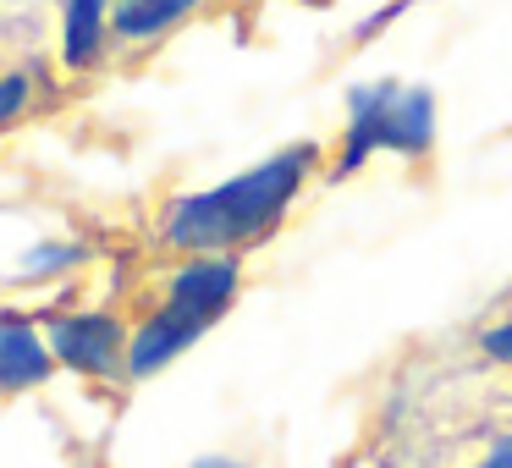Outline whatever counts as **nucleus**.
<instances>
[{
	"mask_svg": "<svg viewBox=\"0 0 512 468\" xmlns=\"http://www.w3.org/2000/svg\"><path fill=\"white\" fill-rule=\"evenodd\" d=\"M193 468H248V463H237V457H199Z\"/></svg>",
	"mask_w": 512,
	"mask_h": 468,
	"instance_id": "f8f14e48",
	"label": "nucleus"
},
{
	"mask_svg": "<svg viewBox=\"0 0 512 468\" xmlns=\"http://www.w3.org/2000/svg\"><path fill=\"white\" fill-rule=\"evenodd\" d=\"M314 155H320L314 144H292L281 155L248 166L243 177L221 182V188L188 193V199H177L166 210L160 237L171 248H188V254H232L237 243H254L303 193V182L314 171Z\"/></svg>",
	"mask_w": 512,
	"mask_h": 468,
	"instance_id": "f257e3e1",
	"label": "nucleus"
},
{
	"mask_svg": "<svg viewBox=\"0 0 512 468\" xmlns=\"http://www.w3.org/2000/svg\"><path fill=\"white\" fill-rule=\"evenodd\" d=\"M61 259H78V248H39V254H28V276L34 270H56Z\"/></svg>",
	"mask_w": 512,
	"mask_h": 468,
	"instance_id": "9d476101",
	"label": "nucleus"
},
{
	"mask_svg": "<svg viewBox=\"0 0 512 468\" xmlns=\"http://www.w3.org/2000/svg\"><path fill=\"white\" fill-rule=\"evenodd\" d=\"M485 353L496 358V364L512 369V320H501V325H490V331H485Z\"/></svg>",
	"mask_w": 512,
	"mask_h": 468,
	"instance_id": "1a4fd4ad",
	"label": "nucleus"
},
{
	"mask_svg": "<svg viewBox=\"0 0 512 468\" xmlns=\"http://www.w3.org/2000/svg\"><path fill=\"white\" fill-rule=\"evenodd\" d=\"M199 0H116L111 6V28H116V39H155V34H166L171 23H182V17L193 12Z\"/></svg>",
	"mask_w": 512,
	"mask_h": 468,
	"instance_id": "423d86ee",
	"label": "nucleus"
},
{
	"mask_svg": "<svg viewBox=\"0 0 512 468\" xmlns=\"http://www.w3.org/2000/svg\"><path fill=\"white\" fill-rule=\"evenodd\" d=\"M50 364H56V358L45 353V342H39L34 325L0 309V391L39 386V380L50 375Z\"/></svg>",
	"mask_w": 512,
	"mask_h": 468,
	"instance_id": "39448f33",
	"label": "nucleus"
},
{
	"mask_svg": "<svg viewBox=\"0 0 512 468\" xmlns=\"http://www.w3.org/2000/svg\"><path fill=\"white\" fill-rule=\"evenodd\" d=\"M127 342L133 336L122 331V320L116 314H94V309L67 314L50 331V353L67 369H78V375H116V369H127Z\"/></svg>",
	"mask_w": 512,
	"mask_h": 468,
	"instance_id": "20e7f679",
	"label": "nucleus"
},
{
	"mask_svg": "<svg viewBox=\"0 0 512 468\" xmlns=\"http://www.w3.org/2000/svg\"><path fill=\"white\" fill-rule=\"evenodd\" d=\"M105 12L111 0H67V67H89L100 56Z\"/></svg>",
	"mask_w": 512,
	"mask_h": 468,
	"instance_id": "0eeeda50",
	"label": "nucleus"
},
{
	"mask_svg": "<svg viewBox=\"0 0 512 468\" xmlns=\"http://www.w3.org/2000/svg\"><path fill=\"white\" fill-rule=\"evenodd\" d=\"M237 281H243V270H237L232 254H204V259H193V265H182L177 276H171L160 309L149 314L133 331V342H127V375L144 380V375H155V369H166L177 353H188V347L232 309Z\"/></svg>",
	"mask_w": 512,
	"mask_h": 468,
	"instance_id": "f03ea898",
	"label": "nucleus"
},
{
	"mask_svg": "<svg viewBox=\"0 0 512 468\" xmlns=\"http://www.w3.org/2000/svg\"><path fill=\"white\" fill-rule=\"evenodd\" d=\"M435 144V94L424 83H358L347 94V133L336 177H353L375 155H430Z\"/></svg>",
	"mask_w": 512,
	"mask_h": 468,
	"instance_id": "7ed1b4c3",
	"label": "nucleus"
},
{
	"mask_svg": "<svg viewBox=\"0 0 512 468\" xmlns=\"http://www.w3.org/2000/svg\"><path fill=\"white\" fill-rule=\"evenodd\" d=\"M28 78H0V127L12 122V116H23V105H28Z\"/></svg>",
	"mask_w": 512,
	"mask_h": 468,
	"instance_id": "6e6552de",
	"label": "nucleus"
},
{
	"mask_svg": "<svg viewBox=\"0 0 512 468\" xmlns=\"http://www.w3.org/2000/svg\"><path fill=\"white\" fill-rule=\"evenodd\" d=\"M474 468H512V435H501V441L496 446H490V452L485 457H479V463Z\"/></svg>",
	"mask_w": 512,
	"mask_h": 468,
	"instance_id": "9b49d317",
	"label": "nucleus"
}]
</instances>
